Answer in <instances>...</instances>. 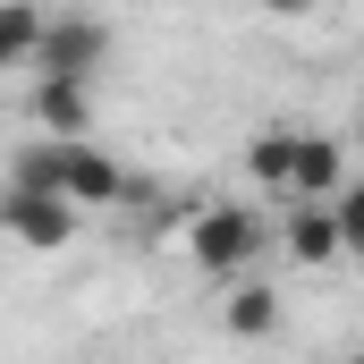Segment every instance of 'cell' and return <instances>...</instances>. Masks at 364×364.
<instances>
[{"label": "cell", "mask_w": 364, "mask_h": 364, "mask_svg": "<svg viewBox=\"0 0 364 364\" xmlns=\"http://www.w3.org/2000/svg\"><path fill=\"white\" fill-rule=\"evenodd\" d=\"M9 186L60 195V203L85 212V203H119V195H127V170H119L102 144H43V136H34V144L17 153V178H9Z\"/></svg>", "instance_id": "cell-1"}, {"label": "cell", "mask_w": 364, "mask_h": 364, "mask_svg": "<svg viewBox=\"0 0 364 364\" xmlns=\"http://www.w3.org/2000/svg\"><path fill=\"white\" fill-rule=\"evenodd\" d=\"M255 255H263L255 203H195V220H186V263H195L203 279L237 288V279L255 272Z\"/></svg>", "instance_id": "cell-2"}, {"label": "cell", "mask_w": 364, "mask_h": 364, "mask_svg": "<svg viewBox=\"0 0 364 364\" xmlns=\"http://www.w3.org/2000/svg\"><path fill=\"white\" fill-rule=\"evenodd\" d=\"M110 60V26L68 9L43 26V51H34V85H93V68Z\"/></svg>", "instance_id": "cell-3"}, {"label": "cell", "mask_w": 364, "mask_h": 364, "mask_svg": "<svg viewBox=\"0 0 364 364\" xmlns=\"http://www.w3.org/2000/svg\"><path fill=\"white\" fill-rule=\"evenodd\" d=\"M77 229H85V212L60 195H34V186L0 195V237H17L26 255H60V246H77Z\"/></svg>", "instance_id": "cell-4"}, {"label": "cell", "mask_w": 364, "mask_h": 364, "mask_svg": "<svg viewBox=\"0 0 364 364\" xmlns=\"http://www.w3.org/2000/svg\"><path fill=\"white\" fill-rule=\"evenodd\" d=\"M26 127L43 144H93V85H34L26 77Z\"/></svg>", "instance_id": "cell-5"}, {"label": "cell", "mask_w": 364, "mask_h": 364, "mask_svg": "<svg viewBox=\"0 0 364 364\" xmlns=\"http://www.w3.org/2000/svg\"><path fill=\"white\" fill-rule=\"evenodd\" d=\"M339 195H348V144L296 127V178H288V203H339Z\"/></svg>", "instance_id": "cell-6"}, {"label": "cell", "mask_w": 364, "mask_h": 364, "mask_svg": "<svg viewBox=\"0 0 364 364\" xmlns=\"http://www.w3.org/2000/svg\"><path fill=\"white\" fill-rule=\"evenodd\" d=\"M279 246H288V263L296 272H331L348 246H339V220H331V203H288V220H279Z\"/></svg>", "instance_id": "cell-7"}, {"label": "cell", "mask_w": 364, "mask_h": 364, "mask_svg": "<svg viewBox=\"0 0 364 364\" xmlns=\"http://www.w3.org/2000/svg\"><path fill=\"white\" fill-rule=\"evenodd\" d=\"M220 331H229V339H272V331H279V296L263 288V279L220 288Z\"/></svg>", "instance_id": "cell-8"}, {"label": "cell", "mask_w": 364, "mask_h": 364, "mask_svg": "<svg viewBox=\"0 0 364 364\" xmlns=\"http://www.w3.org/2000/svg\"><path fill=\"white\" fill-rule=\"evenodd\" d=\"M246 178L272 186L279 203H288V178H296V127H263V136L246 144Z\"/></svg>", "instance_id": "cell-9"}, {"label": "cell", "mask_w": 364, "mask_h": 364, "mask_svg": "<svg viewBox=\"0 0 364 364\" xmlns=\"http://www.w3.org/2000/svg\"><path fill=\"white\" fill-rule=\"evenodd\" d=\"M43 26H51V9H34V0H0V68H34Z\"/></svg>", "instance_id": "cell-10"}, {"label": "cell", "mask_w": 364, "mask_h": 364, "mask_svg": "<svg viewBox=\"0 0 364 364\" xmlns=\"http://www.w3.org/2000/svg\"><path fill=\"white\" fill-rule=\"evenodd\" d=\"M331 220H339V246H348V255H364V178H348V195L331 203Z\"/></svg>", "instance_id": "cell-11"}, {"label": "cell", "mask_w": 364, "mask_h": 364, "mask_svg": "<svg viewBox=\"0 0 364 364\" xmlns=\"http://www.w3.org/2000/svg\"><path fill=\"white\" fill-rule=\"evenodd\" d=\"M356 144H364V119H356Z\"/></svg>", "instance_id": "cell-12"}, {"label": "cell", "mask_w": 364, "mask_h": 364, "mask_svg": "<svg viewBox=\"0 0 364 364\" xmlns=\"http://www.w3.org/2000/svg\"><path fill=\"white\" fill-rule=\"evenodd\" d=\"M348 364H364V356H348Z\"/></svg>", "instance_id": "cell-13"}]
</instances>
